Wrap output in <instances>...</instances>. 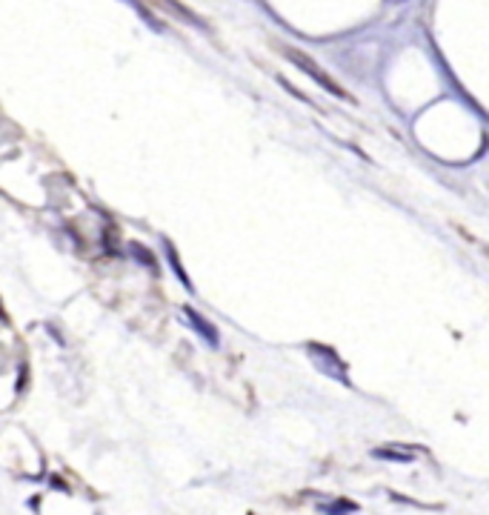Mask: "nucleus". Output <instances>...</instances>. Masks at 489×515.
Returning a JSON list of instances; mask_svg holds the SVG:
<instances>
[{
    "mask_svg": "<svg viewBox=\"0 0 489 515\" xmlns=\"http://www.w3.org/2000/svg\"><path fill=\"white\" fill-rule=\"evenodd\" d=\"M358 507L352 504V501H332V504H323L321 507V512H326V515H349V512H355Z\"/></svg>",
    "mask_w": 489,
    "mask_h": 515,
    "instance_id": "3",
    "label": "nucleus"
},
{
    "mask_svg": "<svg viewBox=\"0 0 489 515\" xmlns=\"http://www.w3.org/2000/svg\"><path fill=\"white\" fill-rule=\"evenodd\" d=\"M372 456L384 458V461H398V464H412L415 461V452L404 449V447H381V449H372Z\"/></svg>",
    "mask_w": 489,
    "mask_h": 515,
    "instance_id": "2",
    "label": "nucleus"
},
{
    "mask_svg": "<svg viewBox=\"0 0 489 515\" xmlns=\"http://www.w3.org/2000/svg\"><path fill=\"white\" fill-rule=\"evenodd\" d=\"M284 55H286V57L292 60V64H295L298 69H303V72H309V78H315V80H318V83H321L323 89H329V92H332V95H338L341 101H352V98H349V95L344 92V89H341L338 83H335V80H332V78H329V75H326V72H323V69H321V66L315 64V60H312V57H303V55H298L295 49H284Z\"/></svg>",
    "mask_w": 489,
    "mask_h": 515,
    "instance_id": "1",
    "label": "nucleus"
}]
</instances>
